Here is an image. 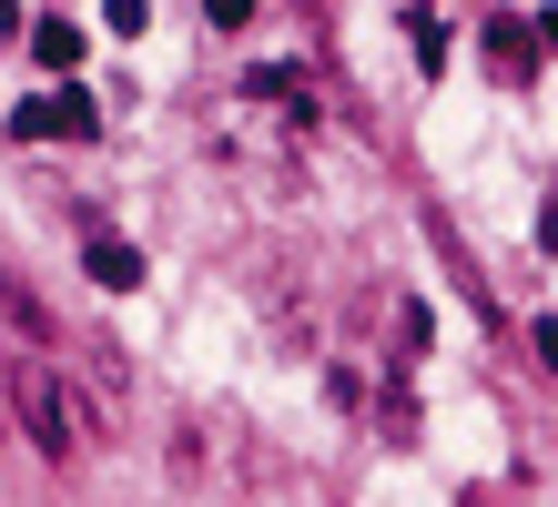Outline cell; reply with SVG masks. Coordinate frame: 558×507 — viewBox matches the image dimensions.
Instances as JSON below:
<instances>
[{
    "label": "cell",
    "instance_id": "3",
    "mask_svg": "<svg viewBox=\"0 0 558 507\" xmlns=\"http://www.w3.org/2000/svg\"><path fill=\"white\" fill-rule=\"evenodd\" d=\"M31 61L41 72H82V31L72 21H31Z\"/></svg>",
    "mask_w": 558,
    "mask_h": 507
},
{
    "label": "cell",
    "instance_id": "2",
    "mask_svg": "<svg viewBox=\"0 0 558 507\" xmlns=\"http://www.w3.org/2000/svg\"><path fill=\"white\" fill-rule=\"evenodd\" d=\"M11 132H21V143H92V132H102V112L61 82V92H31L21 112H11Z\"/></svg>",
    "mask_w": 558,
    "mask_h": 507
},
{
    "label": "cell",
    "instance_id": "7",
    "mask_svg": "<svg viewBox=\"0 0 558 507\" xmlns=\"http://www.w3.org/2000/svg\"><path fill=\"white\" fill-rule=\"evenodd\" d=\"M529 346H538V365L558 376V315H538V335H529Z\"/></svg>",
    "mask_w": 558,
    "mask_h": 507
},
{
    "label": "cell",
    "instance_id": "4",
    "mask_svg": "<svg viewBox=\"0 0 558 507\" xmlns=\"http://www.w3.org/2000/svg\"><path fill=\"white\" fill-rule=\"evenodd\" d=\"M487 61H498V72H529L538 61V21H487Z\"/></svg>",
    "mask_w": 558,
    "mask_h": 507
},
{
    "label": "cell",
    "instance_id": "8",
    "mask_svg": "<svg viewBox=\"0 0 558 507\" xmlns=\"http://www.w3.org/2000/svg\"><path fill=\"white\" fill-rule=\"evenodd\" d=\"M0 31H21V11H11V0H0Z\"/></svg>",
    "mask_w": 558,
    "mask_h": 507
},
{
    "label": "cell",
    "instance_id": "5",
    "mask_svg": "<svg viewBox=\"0 0 558 507\" xmlns=\"http://www.w3.org/2000/svg\"><path fill=\"white\" fill-rule=\"evenodd\" d=\"M92 285H102V294H133V285H143V254L102 233V244H92Z\"/></svg>",
    "mask_w": 558,
    "mask_h": 507
},
{
    "label": "cell",
    "instance_id": "6",
    "mask_svg": "<svg viewBox=\"0 0 558 507\" xmlns=\"http://www.w3.org/2000/svg\"><path fill=\"white\" fill-rule=\"evenodd\" d=\"M204 11H214V31H244V21H254V0H204Z\"/></svg>",
    "mask_w": 558,
    "mask_h": 507
},
{
    "label": "cell",
    "instance_id": "1",
    "mask_svg": "<svg viewBox=\"0 0 558 507\" xmlns=\"http://www.w3.org/2000/svg\"><path fill=\"white\" fill-rule=\"evenodd\" d=\"M11 406H21V426H31V447H41V457H72L82 447L72 406L51 396V365H21V376H11Z\"/></svg>",
    "mask_w": 558,
    "mask_h": 507
}]
</instances>
